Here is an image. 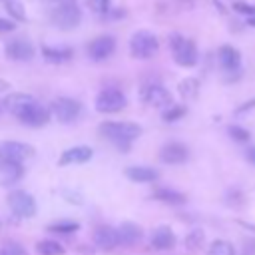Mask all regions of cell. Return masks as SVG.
Segmentation results:
<instances>
[{
  "label": "cell",
  "mask_w": 255,
  "mask_h": 255,
  "mask_svg": "<svg viewBox=\"0 0 255 255\" xmlns=\"http://www.w3.org/2000/svg\"><path fill=\"white\" fill-rule=\"evenodd\" d=\"M2 104H4V108L10 114H14L16 118H20L28 108H32L34 104H38V100L34 96H30V94H10Z\"/></svg>",
  "instance_id": "cell-13"
},
{
  "label": "cell",
  "mask_w": 255,
  "mask_h": 255,
  "mask_svg": "<svg viewBox=\"0 0 255 255\" xmlns=\"http://www.w3.org/2000/svg\"><path fill=\"white\" fill-rule=\"evenodd\" d=\"M227 133L231 135V139H235V141H249V137H251V133H249V129H245V128H241V126H229L227 128Z\"/></svg>",
  "instance_id": "cell-31"
},
{
  "label": "cell",
  "mask_w": 255,
  "mask_h": 255,
  "mask_svg": "<svg viewBox=\"0 0 255 255\" xmlns=\"http://www.w3.org/2000/svg\"><path fill=\"white\" fill-rule=\"evenodd\" d=\"M8 205H10L12 213L18 215V217H22V219L34 217L36 211H38L34 197H32L28 191H24V189L10 191V193H8Z\"/></svg>",
  "instance_id": "cell-7"
},
{
  "label": "cell",
  "mask_w": 255,
  "mask_h": 255,
  "mask_svg": "<svg viewBox=\"0 0 255 255\" xmlns=\"http://www.w3.org/2000/svg\"><path fill=\"white\" fill-rule=\"evenodd\" d=\"M139 100L147 106L153 108H171L173 106V98L169 94L167 88H163L161 84H145L139 90Z\"/></svg>",
  "instance_id": "cell-6"
},
{
  "label": "cell",
  "mask_w": 255,
  "mask_h": 255,
  "mask_svg": "<svg viewBox=\"0 0 255 255\" xmlns=\"http://www.w3.org/2000/svg\"><path fill=\"white\" fill-rule=\"evenodd\" d=\"M92 239H94V243H96L98 247H102V249H106V251H110V249H116L118 245H122V243H120V235H118V229H114V227H108V225L96 227V229H94V235H92Z\"/></svg>",
  "instance_id": "cell-15"
},
{
  "label": "cell",
  "mask_w": 255,
  "mask_h": 255,
  "mask_svg": "<svg viewBox=\"0 0 255 255\" xmlns=\"http://www.w3.org/2000/svg\"><path fill=\"white\" fill-rule=\"evenodd\" d=\"M36 251H38L40 255H64V247H62L58 241H50V239L38 241Z\"/></svg>",
  "instance_id": "cell-25"
},
{
  "label": "cell",
  "mask_w": 255,
  "mask_h": 255,
  "mask_svg": "<svg viewBox=\"0 0 255 255\" xmlns=\"http://www.w3.org/2000/svg\"><path fill=\"white\" fill-rule=\"evenodd\" d=\"M78 229H80V225H78L76 221H58V223H52V225L48 227V231L60 233V235H70V233H74V231H78Z\"/></svg>",
  "instance_id": "cell-27"
},
{
  "label": "cell",
  "mask_w": 255,
  "mask_h": 255,
  "mask_svg": "<svg viewBox=\"0 0 255 255\" xmlns=\"http://www.w3.org/2000/svg\"><path fill=\"white\" fill-rule=\"evenodd\" d=\"M217 60H219V66L225 70V72H239L241 70V54L237 48L225 44L219 48L217 52Z\"/></svg>",
  "instance_id": "cell-16"
},
{
  "label": "cell",
  "mask_w": 255,
  "mask_h": 255,
  "mask_svg": "<svg viewBox=\"0 0 255 255\" xmlns=\"http://www.w3.org/2000/svg\"><path fill=\"white\" fill-rule=\"evenodd\" d=\"M6 56L16 62H28L34 56V46L26 38H14L6 44Z\"/></svg>",
  "instance_id": "cell-12"
},
{
  "label": "cell",
  "mask_w": 255,
  "mask_h": 255,
  "mask_svg": "<svg viewBox=\"0 0 255 255\" xmlns=\"http://www.w3.org/2000/svg\"><path fill=\"white\" fill-rule=\"evenodd\" d=\"M177 92L183 100H195L197 94H199V80L197 78H183L179 84H177Z\"/></svg>",
  "instance_id": "cell-24"
},
{
  "label": "cell",
  "mask_w": 255,
  "mask_h": 255,
  "mask_svg": "<svg viewBox=\"0 0 255 255\" xmlns=\"http://www.w3.org/2000/svg\"><path fill=\"white\" fill-rule=\"evenodd\" d=\"M100 133L108 141H112L114 145L126 151L129 149L131 141L141 135V128L133 122H104L100 126Z\"/></svg>",
  "instance_id": "cell-1"
},
{
  "label": "cell",
  "mask_w": 255,
  "mask_h": 255,
  "mask_svg": "<svg viewBox=\"0 0 255 255\" xmlns=\"http://www.w3.org/2000/svg\"><path fill=\"white\" fill-rule=\"evenodd\" d=\"M80 112H82V106H80V102H76L74 98H56V100L52 102V114H54L60 122H64V124L74 122V120L80 116Z\"/></svg>",
  "instance_id": "cell-9"
},
{
  "label": "cell",
  "mask_w": 255,
  "mask_h": 255,
  "mask_svg": "<svg viewBox=\"0 0 255 255\" xmlns=\"http://www.w3.org/2000/svg\"><path fill=\"white\" fill-rule=\"evenodd\" d=\"M126 177L135 181V183H151L159 177V171L153 169V167H147V165H131V167H126Z\"/></svg>",
  "instance_id": "cell-19"
},
{
  "label": "cell",
  "mask_w": 255,
  "mask_h": 255,
  "mask_svg": "<svg viewBox=\"0 0 255 255\" xmlns=\"http://www.w3.org/2000/svg\"><path fill=\"white\" fill-rule=\"evenodd\" d=\"M10 88V82H6V80H0V92H6Z\"/></svg>",
  "instance_id": "cell-37"
},
{
  "label": "cell",
  "mask_w": 255,
  "mask_h": 255,
  "mask_svg": "<svg viewBox=\"0 0 255 255\" xmlns=\"http://www.w3.org/2000/svg\"><path fill=\"white\" fill-rule=\"evenodd\" d=\"M118 235H120V243H122V245H135V243L141 239L143 231H141V227H139L137 223L126 221V223H122V225L118 227Z\"/></svg>",
  "instance_id": "cell-21"
},
{
  "label": "cell",
  "mask_w": 255,
  "mask_h": 255,
  "mask_svg": "<svg viewBox=\"0 0 255 255\" xmlns=\"http://www.w3.org/2000/svg\"><path fill=\"white\" fill-rule=\"evenodd\" d=\"M153 197L163 201V203H169V205L185 203V195L181 191H175V189H169V187H155L153 189Z\"/></svg>",
  "instance_id": "cell-23"
},
{
  "label": "cell",
  "mask_w": 255,
  "mask_h": 255,
  "mask_svg": "<svg viewBox=\"0 0 255 255\" xmlns=\"http://www.w3.org/2000/svg\"><path fill=\"white\" fill-rule=\"evenodd\" d=\"M4 8H6V12H8L14 20H18V22L26 20V12H24V6H22L20 2H16V0H8V2L4 4Z\"/></svg>",
  "instance_id": "cell-29"
},
{
  "label": "cell",
  "mask_w": 255,
  "mask_h": 255,
  "mask_svg": "<svg viewBox=\"0 0 255 255\" xmlns=\"http://www.w3.org/2000/svg\"><path fill=\"white\" fill-rule=\"evenodd\" d=\"M231 8H233L235 12H239V14H245L247 18L255 16V6H253V4H247V2H235Z\"/></svg>",
  "instance_id": "cell-33"
},
{
  "label": "cell",
  "mask_w": 255,
  "mask_h": 255,
  "mask_svg": "<svg viewBox=\"0 0 255 255\" xmlns=\"http://www.w3.org/2000/svg\"><path fill=\"white\" fill-rule=\"evenodd\" d=\"M247 24H249V26H253V28H255V16H251V18H247Z\"/></svg>",
  "instance_id": "cell-38"
},
{
  "label": "cell",
  "mask_w": 255,
  "mask_h": 255,
  "mask_svg": "<svg viewBox=\"0 0 255 255\" xmlns=\"http://www.w3.org/2000/svg\"><path fill=\"white\" fill-rule=\"evenodd\" d=\"M169 48L173 54L175 64L183 66V68H191L197 64V46L191 38H185L181 34H171L169 38Z\"/></svg>",
  "instance_id": "cell-4"
},
{
  "label": "cell",
  "mask_w": 255,
  "mask_h": 255,
  "mask_svg": "<svg viewBox=\"0 0 255 255\" xmlns=\"http://www.w3.org/2000/svg\"><path fill=\"white\" fill-rule=\"evenodd\" d=\"M12 30H16V22H12V20H6V18H0V34L12 32Z\"/></svg>",
  "instance_id": "cell-35"
},
{
  "label": "cell",
  "mask_w": 255,
  "mask_h": 255,
  "mask_svg": "<svg viewBox=\"0 0 255 255\" xmlns=\"http://www.w3.org/2000/svg\"><path fill=\"white\" fill-rule=\"evenodd\" d=\"M207 255H235V247L225 239H215L209 245Z\"/></svg>",
  "instance_id": "cell-26"
},
{
  "label": "cell",
  "mask_w": 255,
  "mask_h": 255,
  "mask_svg": "<svg viewBox=\"0 0 255 255\" xmlns=\"http://www.w3.org/2000/svg\"><path fill=\"white\" fill-rule=\"evenodd\" d=\"M159 50V40L153 32L149 30H137L129 38V52L137 60H149L157 54Z\"/></svg>",
  "instance_id": "cell-3"
},
{
  "label": "cell",
  "mask_w": 255,
  "mask_h": 255,
  "mask_svg": "<svg viewBox=\"0 0 255 255\" xmlns=\"http://www.w3.org/2000/svg\"><path fill=\"white\" fill-rule=\"evenodd\" d=\"M185 112H187V108L185 106H171V108H167L165 112H163V122H167V124H171V122H177V120H181L183 116H185Z\"/></svg>",
  "instance_id": "cell-30"
},
{
  "label": "cell",
  "mask_w": 255,
  "mask_h": 255,
  "mask_svg": "<svg viewBox=\"0 0 255 255\" xmlns=\"http://www.w3.org/2000/svg\"><path fill=\"white\" fill-rule=\"evenodd\" d=\"M54 6L48 12L50 22L58 30H74L82 20V10L78 8L76 0H50Z\"/></svg>",
  "instance_id": "cell-2"
},
{
  "label": "cell",
  "mask_w": 255,
  "mask_h": 255,
  "mask_svg": "<svg viewBox=\"0 0 255 255\" xmlns=\"http://www.w3.org/2000/svg\"><path fill=\"white\" fill-rule=\"evenodd\" d=\"M34 153V147L24 141H2L0 143V159L2 161H24Z\"/></svg>",
  "instance_id": "cell-10"
},
{
  "label": "cell",
  "mask_w": 255,
  "mask_h": 255,
  "mask_svg": "<svg viewBox=\"0 0 255 255\" xmlns=\"http://www.w3.org/2000/svg\"><path fill=\"white\" fill-rule=\"evenodd\" d=\"M116 46H118V42H116L114 36H98V38H94V40L88 44L86 52H88L90 60L102 62V60H108V58L116 52Z\"/></svg>",
  "instance_id": "cell-8"
},
{
  "label": "cell",
  "mask_w": 255,
  "mask_h": 255,
  "mask_svg": "<svg viewBox=\"0 0 255 255\" xmlns=\"http://www.w3.org/2000/svg\"><path fill=\"white\" fill-rule=\"evenodd\" d=\"M247 159H249V163H253V165H255V145L247 149Z\"/></svg>",
  "instance_id": "cell-36"
},
{
  "label": "cell",
  "mask_w": 255,
  "mask_h": 255,
  "mask_svg": "<svg viewBox=\"0 0 255 255\" xmlns=\"http://www.w3.org/2000/svg\"><path fill=\"white\" fill-rule=\"evenodd\" d=\"M42 56L46 62L64 64L74 58V50L70 46H42Z\"/></svg>",
  "instance_id": "cell-20"
},
{
  "label": "cell",
  "mask_w": 255,
  "mask_h": 255,
  "mask_svg": "<svg viewBox=\"0 0 255 255\" xmlns=\"http://www.w3.org/2000/svg\"><path fill=\"white\" fill-rule=\"evenodd\" d=\"M0 255H26L24 247L20 243H14V241H6L0 249Z\"/></svg>",
  "instance_id": "cell-32"
},
{
  "label": "cell",
  "mask_w": 255,
  "mask_h": 255,
  "mask_svg": "<svg viewBox=\"0 0 255 255\" xmlns=\"http://www.w3.org/2000/svg\"><path fill=\"white\" fill-rule=\"evenodd\" d=\"M149 243H151V247L157 249V251H167V249H173V245H175V235H173L171 227L159 225V227L153 229V233H151V237H149Z\"/></svg>",
  "instance_id": "cell-18"
},
{
  "label": "cell",
  "mask_w": 255,
  "mask_h": 255,
  "mask_svg": "<svg viewBox=\"0 0 255 255\" xmlns=\"http://www.w3.org/2000/svg\"><path fill=\"white\" fill-rule=\"evenodd\" d=\"M187 157H189V149H187V145H183L179 141H169L159 151V159L169 165L183 163V161H187Z\"/></svg>",
  "instance_id": "cell-11"
},
{
  "label": "cell",
  "mask_w": 255,
  "mask_h": 255,
  "mask_svg": "<svg viewBox=\"0 0 255 255\" xmlns=\"http://www.w3.org/2000/svg\"><path fill=\"white\" fill-rule=\"evenodd\" d=\"M94 155V149L90 145H74L70 149H66L60 159H58V165H74V163H86L90 161Z\"/></svg>",
  "instance_id": "cell-14"
},
{
  "label": "cell",
  "mask_w": 255,
  "mask_h": 255,
  "mask_svg": "<svg viewBox=\"0 0 255 255\" xmlns=\"http://www.w3.org/2000/svg\"><path fill=\"white\" fill-rule=\"evenodd\" d=\"M24 126H30V128H40V126H44L48 120H50V110L48 108H44L40 102L38 104H34L32 108H28L20 118H18Z\"/></svg>",
  "instance_id": "cell-17"
},
{
  "label": "cell",
  "mask_w": 255,
  "mask_h": 255,
  "mask_svg": "<svg viewBox=\"0 0 255 255\" xmlns=\"http://www.w3.org/2000/svg\"><path fill=\"white\" fill-rule=\"evenodd\" d=\"M2 110H4V104H0V114H2Z\"/></svg>",
  "instance_id": "cell-39"
},
{
  "label": "cell",
  "mask_w": 255,
  "mask_h": 255,
  "mask_svg": "<svg viewBox=\"0 0 255 255\" xmlns=\"http://www.w3.org/2000/svg\"><path fill=\"white\" fill-rule=\"evenodd\" d=\"M126 96L118 88H104L96 96V110L102 114H118L126 108Z\"/></svg>",
  "instance_id": "cell-5"
},
{
  "label": "cell",
  "mask_w": 255,
  "mask_h": 255,
  "mask_svg": "<svg viewBox=\"0 0 255 255\" xmlns=\"http://www.w3.org/2000/svg\"><path fill=\"white\" fill-rule=\"evenodd\" d=\"M0 173L4 183H14L16 179H20L24 175V165L20 161H2L0 159Z\"/></svg>",
  "instance_id": "cell-22"
},
{
  "label": "cell",
  "mask_w": 255,
  "mask_h": 255,
  "mask_svg": "<svg viewBox=\"0 0 255 255\" xmlns=\"http://www.w3.org/2000/svg\"><path fill=\"white\" fill-rule=\"evenodd\" d=\"M203 241H205V233L201 229H193L185 237V247L187 249H199L203 245Z\"/></svg>",
  "instance_id": "cell-28"
},
{
  "label": "cell",
  "mask_w": 255,
  "mask_h": 255,
  "mask_svg": "<svg viewBox=\"0 0 255 255\" xmlns=\"http://www.w3.org/2000/svg\"><path fill=\"white\" fill-rule=\"evenodd\" d=\"M90 6L98 14H108L110 10V0H90Z\"/></svg>",
  "instance_id": "cell-34"
}]
</instances>
